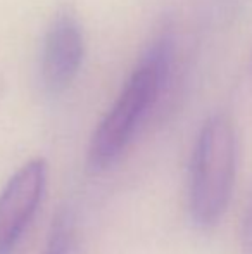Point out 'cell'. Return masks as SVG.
Wrapping results in <instances>:
<instances>
[{"instance_id":"6da1fadb","label":"cell","mask_w":252,"mask_h":254,"mask_svg":"<svg viewBox=\"0 0 252 254\" xmlns=\"http://www.w3.org/2000/svg\"><path fill=\"white\" fill-rule=\"evenodd\" d=\"M173 56L175 44L171 37H161L144 54L121 94L92 135L87 154V166L92 173L111 168L133 140L138 127L168 85Z\"/></svg>"},{"instance_id":"7a4b0ae2","label":"cell","mask_w":252,"mask_h":254,"mask_svg":"<svg viewBox=\"0 0 252 254\" xmlns=\"http://www.w3.org/2000/svg\"><path fill=\"white\" fill-rule=\"evenodd\" d=\"M237 133L232 120L207 118L195 140L189 168V213L199 228H212L225 216L237 178Z\"/></svg>"},{"instance_id":"3957f363","label":"cell","mask_w":252,"mask_h":254,"mask_svg":"<svg viewBox=\"0 0 252 254\" xmlns=\"http://www.w3.org/2000/svg\"><path fill=\"white\" fill-rule=\"evenodd\" d=\"M42 157L24 163L0 190V254H12L33 220L47 185Z\"/></svg>"},{"instance_id":"277c9868","label":"cell","mask_w":252,"mask_h":254,"mask_svg":"<svg viewBox=\"0 0 252 254\" xmlns=\"http://www.w3.org/2000/svg\"><path fill=\"white\" fill-rule=\"evenodd\" d=\"M83 33L69 12L55 16L49 26L42 51V83L50 94L66 90L80 73L83 63Z\"/></svg>"},{"instance_id":"5b68a950","label":"cell","mask_w":252,"mask_h":254,"mask_svg":"<svg viewBox=\"0 0 252 254\" xmlns=\"http://www.w3.org/2000/svg\"><path fill=\"white\" fill-rule=\"evenodd\" d=\"M71 251H73V218L67 211H62L52 221L42 254H71Z\"/></svg>"},{"instance_id":"8992f818","label":"cell","mask_w":252,"mask_h":254,"mask_svg":"<svg viewBox=\"0 0 252 254\" xmlns=\"http://www.w3.org/2000/svg\"><path fill=\"white\" fill-rule=\"evenodd\" d=\"M240 246L244 254H252V189L249 199H247L246 209L242 216V227H240Z\"/></svg>"}]
</instances>
